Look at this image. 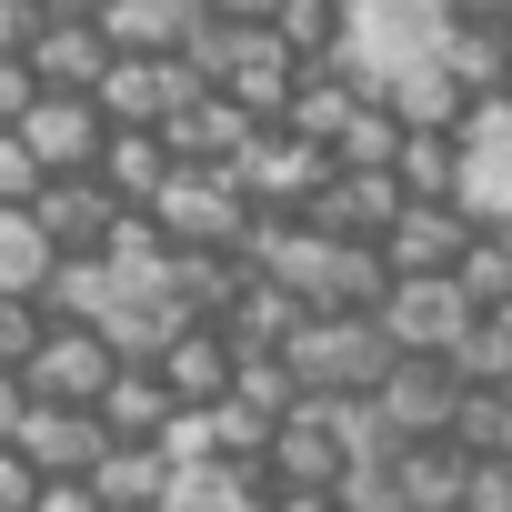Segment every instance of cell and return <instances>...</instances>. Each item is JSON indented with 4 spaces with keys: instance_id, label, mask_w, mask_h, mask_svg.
<instances>
[{
    "instance_id": "6da1fadb",
    "label": "cell",
    "mask_w": 512,
    "mask_h": 512,
    "mask_svg": "<svg viewBox=\"0 0 512 512\" xmlns=\"http://www.w3.org/2000/svg\"><path fill=\"white\" fill-rule=\"evenodd\" d=\"M392 332H382V312H312V332L292 342V372L312 382V392H342V402H372L382 382H392Z\"/></svg>"
},
{
    "instance_id": "7a4b0ae2",
    "label": "cell",
    "mask_w": 512,
    "mask_h": 512,
    "mask_svg": "<svg viewBox=\"0 0 512 512\" xmlns=\"http://www.w3.org/2000/svg\"><path fill=\"white\" fill-rule=\"evenodd\" d=\"M382 332H392V352H432V362H452V352L482 332V302L462 292V272H422V282H392Z\"/></svg>"
},
{
    "instance_id": "3957f363",
    "label": "cell",
    "mask_w": 512,
    "mask_h": 512,
    "mask_svg": "<svg viewBox=\"0 0 512 512\" xmlns=\"http://www.w3.org/2000/svg\"><path fill=\"white\" fill-rule=\"evenodd\" d=\"M0 442H11V452H31L51 482H91L121 442H111V422L91 412V402H31L21 422H0Z\"/></svg>"
},
{
    "instance_id": "277c9868",
    "label": "cell",
    "mask_w": 512,
    "mask_h": 512,
    "mask_svg": "<svg viewBox=\"0 0 512 512\" xmlns=\"http://www.w3.org/2000/svg\"><path fill=\"white\" fill-rule=\"evenodd\" d=\"M251 191H241V171H191L181 161V181L161 191V231L181 241V251H241L251 241Z\"/></svg>"
},
{
    "instance_id": "5b68a950",
    "label": "cell",
    "mask_w": 512,
    "mask_h": 512,
    "mask_svg": "<svg viewBox=\"0 0 512 512\" xmlns=\"http://www.w3.org/2000/svg\"><path fill=\"white\" fill-rule=\"evenodd\" d=\"M332 151L322 141H302V131H262V151L241 161V191H251V211H282V221H312V201L332 191Z\"/></svg>"
},
{
    "instance_id": "8992f818",
    "label": "cell",
    "mask_w": 512,
    "mask_h": 512,
    "mask_svg": "<svg viewBox=\"0 0 512 512\" xmlns=\"http://www.w3.org/2000/svg\"><path fill=\"white\" fill-rule=\"evenodd\" d=\"M372 402H382V422H392L402 442H452V422H462L472 382H462L452 362H432V352H402V362H392V382H382Z\"/></svg>"
},
{
    "instance_id": "52a82bcc",
    "label": "cell",
    "mask_w": 512,
    "mask_h": 512,
    "mask_svg": "<svg viewBox=\"0 0 512 512\" xmlns=\"http://www.w3.org/2000/svg\"><path fill=\"white\" fill-rule=\"evenodd\" d=\"M111 111H101V91H51L31 121H21V141L51 161V181H71V171H101V151H111Z\"/></svg>"
},
{
    "instance_id": "ba28073f",
    "label": "cell",
    "mask_w": 512,
    "mask_h": 512,
    "mask_svg": "<svg viewBox=\"0 0 512 512\" xmlns=\"http://www.w3.org/2000/svg\"><path fill=\"white\" fill-rule=\"evenodd\" d=\"M21 382H31L41 402H91V412H101V392L121 382V342H111L101 322H61V332H51V352H41Z\"/></svg>"
},
{
    "instance_id": "9c48e42d",
    "label": "cell",
    "mask_w": 512,
    "mask_h": 512,
    "mask_svg": "<svg viewBox=\"0 0 512 512\" xmlns=\"http://www.w3.org/2000/svg\"><path fill=\"white\" fill-rule=\"evenodd\" d=\"M472 241H482V221H472L462 201H412V211L392 221L382 251H392V272H402V282H422V272H462V262H472Z\"/></svg>"
},
{
    "instance_id": "30bf717a",
    "label": "cell",
    "mask_w": 512,
    "mask_h": 512,
    "mask_svg": "<svg viewBox=\"0 0 512 512\" xmlns=\"http://www.w3.org/2000/svg\"><path fill=\"white\" fill-rule=\"evenodd\" d=\"M412 211V191H402V171H332V191L312 201V221L322 231H342V241H392V221Z\"/></svg>"
},
{
    "instance_id": "8fae6325",
    "label": "cell",
    "mask_w": 512,
    "mask_h": 512,
    "mask_svg": "<svg viewBox=\"0 0 512 512\" xmlns=\"http://www.w3.org/2000/svg\"><path fill=\"white\" fill-rule=\"evenodd\" d=\"M201 0H111L101 11V31L121 41V61H181L191 41H201Z\"/></svg>"
},
{
    "instance_id": "7c38bea8",
    "label": "cell",
    "mask_w": 512,
    "mask_h": 512,
    "mask_svg": "<svg viewBox=\"0 0 512 512\" xmlns=\"http://www.w3.org/2000/svg\"><path fill=\"white\" fill-rule=\"evenodd\" d=\"M191 402L171 392V372L161 362H121V382L101 392V422H111V442H171V422H181Z\"/></svg>"
},
{
    "instance_id": "4fadbf2b",
    "label": "cell",
    "mask_w": 512,
    "mask_h": 512,
    "mask_svg": "<svg viewBox=\"0 0 512 512\" xmlns=\"http://www.w3.org/2000/svg\"><path fill=\"white\" fill-rule=\"evenodd\" d=\"M221 332H231V352H292V342L312 332V302H302V292H282L272 272H251V282H241V302L221 312Z\"/></svg>"
},
{
    "instance_id": "5bb4252c",
    "label": "cell",
    "mask_w": 512,
    "mask_h": 512,
    "mask_svg": "<svg viewBox=\"0 0 512 512\" xmlns=\"http://www.w3.org/2000/svg\"><path fill=\"white\" fill-rule=\"evenodd\" d=\"M272 462H181V482H171V502L161 512H272Z\"/></svg>"
},
{
    "instance_id": "9a60e30c",
    "label": "cell",
    "mask_w": 512,
    "mask_h": 512,
    "mask_svg": "<svg viewBox=\"0 0 512 512\" xmlns=\"http://www.w3.org/2000/svg\"><path fill=\"white\" fill-rule=\"evenodd\" d=\"M161 372H171V392H181L191 412H221V402H231V382H241V352H231V332H221V322H201V332H181V342L161 352Z\"/></svg>"
},
{
    "instance_id": "2e32d148",
    "label": "cell",
    "mask_w": 512,
    "mask_h": 512,
    "mask_svg": "<svg viewBox=\"0 0 512 512\" xmlns=\"http://www.w3.org/2000/svg\"><path fill=\"white\" fill-rule=\"evenodd\" d=\"M101 181H111L131 211H161V191L181 181V151H171V131H111V151H101Z\"/></svg>"
},
{
    "instance_id": "e0dca14e",
    "label": "cell",
    "mask_w": 512,
    "mask_h": 512,
    "mask_svg": "<svg viewBox=\"0 0 512 512\" xmlns=\"http://www.w3.org/2000/svg\"><path fill=\"white\" fill-rule=\"evenodd\" d=\"M61 262H71V251L51 241V221H41V211H0V292L41 302V292L61 282Z\"/></svg>"
},
{
    "instance_id": "ac0fdd59",
    "label": "cell",
    "mask_w": 512,
    "mask_h": 512,
    "mask_svg": "<svg viewBox=\"0 0 512 512\" xmlns=\"http://www.w3.org/2000/svg\"><path fill=\"white\" fill-rule=\"evenodd\" d=\"M31 61H41V81H51V91H101V81H111V61H121V41H111L101 21H51V41H41Z\"/></svg>"
},
{
    "instance_id": "d6986e66",
    "label": "cell",
    "mask_w": 512,
    "mask_h": 512,
    "mask_svg": "<svg viewBox=\"0 0 512 512\" xmlns=\"http://www.w3.org/2000/svg\"><path fill=\"white\" fill-rule=\"evenodd\" d=\"M91 482H101V502H111V512H161V502H171V482H181V462H171V442H121Z\"/></svg>"
},
{
    "instance_id": "ffe728a7",
    "label": "cell",
    "mask_w": 512,
    "mask_h": 512,
    "mask_svg": "<svg viewBox=\"0 0 512 512\" xmlns=\"http://www.w3.org/2000/svg\"><path fill=\"white\" fill-rule=\"evenodd\" d=\"M342 472H352V452H342V432L302 402L292 422H282V442H272V482H332L342 492Z\"/></svg>"
},
{
    "instance_id": "44dd1931",
    "label": "cell",
    "mask_w": 512,
    "mask_h": 512,
    "mask_svg": "<svg viewBox=\"0 0 512 512\" xmlns=\"http://www.w3.org/2000/svg\"><path fill=\"white\" fill-rule=\"evenodd\" d=\"M442 61H452V81H462L472 101H502V91H512V31H502V21H452Z\"/></svg>"
},
{
    "instance_id": "7402d4cb",
    "label": "cell",
    "mask_w": 512,
    "mask_h": 512,
    "mask_svg": "<svg viewBox=\"0 0 512 512\" xmlns=\"http://www.w3.org/2000/svg\"><path fill=\"white\" fill-rule=\"evenodd\" d=\"M392 111H402L412 131H462V121H472L482 101H472V91L452 81V61H432V71H412V81L392 91Z\"/></svg>"
},
{
    "instance_id": "603a6c76",
    "label": "cell",
    "mask_w": 512,
    "mask_h": 512,
    "mask_svg": "<svg viewBox=\"0 0 512 512\" xmlns=\"http://www.w3.org/2000/svg\"><path fill=\"white\" fill-rule=\"evenodd\" d=\"M352 111H362V91H352L342 71H302V91H292V121H282V131H302V141H322V151H332V141L352 131Z\"/></svg>"
},
{
    "instance_id": "cb8c5ba5",
    "label": "cell",
    "mask_w": 512,
    "mask_h": 512,
    "mask_svg": "<svg viewBox=\"0 0 512 512\" xmlns=\"http://www.w3.org/2000/svg\"><path fill=\"white\" fill-rule=\"evenodd\" d=\"M272 31H282L312 71H332V61H342V41H352V11H342V0H282Z\"/></svg>"
},
{
    "instance_id": "d4e9b609",
    "label": "cell",
    "mask_w": 512,
    "mask_h": 512,
    "mask_svg": "<svg viewBox=\"0 0 512 512\" xmlns=\"http://www.w3.org/2000/svg\"><path fill=\"white\" fill-rule=\"evenodd\" d=\"M231 402H251V412H272V422H292V412L312 402V382L292 372V352H241V382H231Z\"/></svg>"
},
{
    "instance_id": "484cf974",
    "label": "cell",
    "mask_w": 512,
    "mask_h": 512,
    "mask_svg": "<svg viewBox=\"0 0 512 512\" xmlns=\"http://www.w3.org/2000/svg\"><path fill=\"white\" fill-rule=\"evenodd\" d=\"M402 191H412V201H462V131H412Z\"/></svg>"
},
{
    "instance_id": "4316f807",
    "label": "cell",
    "mask_w": 512,
    "mask_h": 512,
    "mask_svg": "<svg viewBox=\"0 0 512 512\" xmlns=\"http://www.w3.org/2000/svg\"><path fill=\"white\" fill-rule=\"evenodd\" d=\"M41 302H51V322H111L121 272H111V262H61V282H51Z\"/></svg>"
},
{
    "instance_id": "83f0119b",
    "label": "cell",
    "mask_w": 512,
    "mask_h": 512,
    "mask_svg": "<svg viewBox=\"0 0 512 512\" xmlns=\"http://www.w3.org/2000/svg\"><path fill=\"white\" fill-rule=\"evenodd\" d=\"M452 372H462L472 392H512V312H482V332L452 352Z\"/></svg>"
},
{
    "instance_id": "f1b7e54d",
    "label": "cell",
    "mask_w": 512,
    "mask_h": 512,
    "mask_svg": "<svg viewBox=\"0 0 512 512\" xmlns=\"http://www.w3.org/2000/svg\"><path fill=\"white\" fill-rule=\"evenodd\" d=\"M51 302H21V292H0V372H31L41 352H51Z\"/></svg>"
},
{
    "instance_id": "f546056e",
    "label": "cell",
    "mask_w": 512,
    "mask_h": 512,
    "mask_svg": "<svg viewBox=\"0 0 512 512\" xmlns=\"http://www.w3.org/2000/svg\"><path fill=\"white\" fill-rule=\"evenodd\" d=\"M452 442H462L472 462H512V392H472L462 422H452Z\"/></svg>"
},
{
    "instance_id": "4dcf8cb0",
    "label": "cell",
    "mask_w": 512,
    "mask_h": 512,
    "mask_svg": "<svg viewBox=\"0 0 512 512\" xmlns=\"http://www.w3.org/2000/svg\"><path fill=\"white\" fill-rule=\"evenodd\" d=\"M462 292H472L482 312H512V241H502V231H482V241H472V262H462Z\"/></svg>"
},
{
    "instance_id": "1f68e13d",
    "label": "cell",
    "mask_w": 512,
    "mask_h": 512,
    "mask_svg": "<svg viewBox=\"0 0 512 512\" xmlns=\"http://www.w3.org/2000/svg\"><path fill=\"white\" fill-rule=\"evenodd\" d=\"M41 512H111L101 482H41Z\"/></svg>"
},
{
    "instance_id": "d6a6232c",
    "label": "cell",
    "mask_w": 512,
    "mask_h": 512,
    "mask_svg": "<svg viewBox=\"0 0 512 512\" xmlns=\"http://www.w3.org/2000/svg\"><path fill=\"white\" fill-rule=\"evenodd\" d=\"M201 11H211V21H272L282 0H201Z\"/></svg>"
},
{
    "instance_id": "836d02e7",
    "label": "cell",
    "mask_w": 512,
    "mask_h": 512,
    "mask_svg": "<svg viewBox=\"0 0 512 512\" xmlns=\"http://www.w3.org/2000/svg\"><path fill=\"white\" fill-rule=\"evenodd\" d=\"M452 21H512V0H442Z\"/></svg>"
},
{
    "instance_id": "e575fe53",
    "label": "cell",
    "mask_w": 512,
    "mask_h": 512,
    "mask_svg": "<svg viewBox=\"0 0 512 512\" xmlns=\"http://www.w3.org/2000/svg\"><path fill=\"white\" fill-rule=\"evenodd\" d=\"M51 11H61V21H101V11H111V0H51Z\"/></svg>"
},
{
    "instance_id": "d590c367",
    "label": "cell",
    "mask_w": 512,
    "mask_h": 512,
    "mask_svg": "<svg viewBox=\"0 0 512 512\" xmlns=\"http://www.w3.org/2000/svg\"><path fill=\"white\" fill-rule=\"evenodd\" d=\"M342 11H372V0H342Z\"/></svg>"
},
{
    "instance_id": "8d00e7d4",
    "label": "cell",
    "mask_w": 512,
    "mask_h": 512,
    "mask_svg": "<svg viewBox=\"0 0 512 512\" xmlns=\"http://www.w3.org/2000/svg\"><path fill=\"white\" fill-rule=\"evenodd\" d=\"M502 241H512V221H502Z\"/></svg>"
},
{
    "instance_id": "74e56055",
    "label": "cell",
    "mask_w": 512,
    "mask_h": 512,
    "mask_svg": "<svg viewBox=\"0 0 512 512\" xmlns=\"http://www.w3.org/2000/svg\"><path fill=\"white\" fill-rule=\"evenodd\" d=\"M502 31H512V21H502Z\"/></svg>"
},
{
    "instance_id": "f35d334b",
    "label": "cell",
    "mask_w": 512,
    "mask_h": 512,
    "mask_svg": "<svg viewBox=\"0 0 512 512\" xmlns=\"http://www.w3.org/2000/svg\"><path fill=\"white\" fill-rule=\"evenodd\" d=\"M502 101H512V91H502Z\"/></svg>"
}]
</instances>
